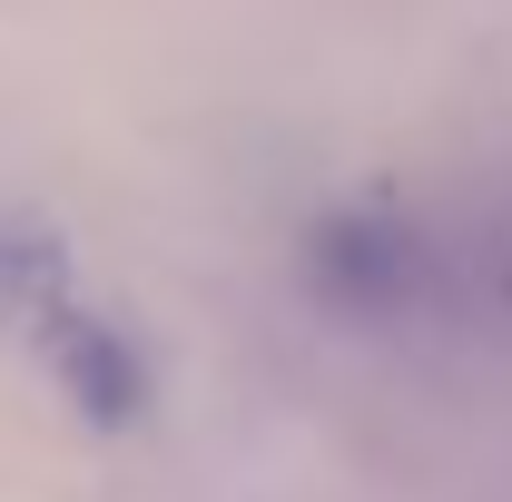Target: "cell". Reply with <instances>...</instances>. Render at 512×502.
<instances>
[{"label":"cell","instance_id":"obj_1","mask_svg":"<svg viewBox=\"0 0 512 502\" xmlns=\"http://www.w3.org/2000/svg\"><path fill=\"white\" fill-rule=\"evenodd\" d=\"M306 276H316L325 306L384 325V315L414 306V286H424V237L394 227V217H325L306 237Z\"/></svg>","mask_w":512,"mask_h":502},{"label":"cell","instance_id":"obj_2","mask_svg":"<svg viewBox=\"0 0 512 502\" xmlns=\"http://www.w3.org/2000/svg\"><path fill=\"white\" fill-rule=\"evenodd\" d=\"M50 375H60V394L89 424H128L148 404V365H138V345L109 315H60L50 306Z\"/></svg>","mask_w":512,"mask_h":502},{"label":"cell","instance_id":"obj_3","mask_svg":"<svg viewBox=\"0 0 512 502\" xmlns=\"http://www.w3.org/2000/svg\"><path fill=\"white\" fill-rule=\"evenodd\" d=\"M50 306H60V247L30 237V227H0V335Z\"/></svg>","mask_w":512,"mask_h":502}]
</instances>
